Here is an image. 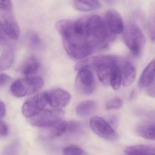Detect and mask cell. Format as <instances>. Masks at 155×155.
Segmentation results:
<instances>
[{"label":"cell","instance_id":"1","mask_svg":"<svg viewBox=\"0 0 155 155\" xmlns=\"http://www.w3.org/2000/svg\"><path fill=\"white\" fill-rule=\"evenodd\" d=\"M56 28L67 54L73 59L81 60L104 49L115 39L104 19L97 15L76 21L61 20L56 23Z\"/></svg>","mask_w":155,"mask_h":155},{"label":"cell","instance_id":"2","mask_svg":"<svg viewBox=\"0 0 155 155\" xmlns=\"http://www.w3.org/2000/svg\"><path fill=\"white\" fill-rule=\"evenodd\" d=\"M118 57L114 55H99L85 58L75 66L76 71L89 69L96 71L100 81L103 85H109L110 76L113 66L117 63Z\"/></svg>","mask_w":155,"mask_h":155},{"label":"cell","instance_id":"3","mask_svg":"<svg viewBox=\"0 0 155 155\" xmlns=\"http://www.w3.org/2000/svg\"><path fill=\"white\" fill-rule=\"evenodd\" d=\"M124 43L134 56H138L142 52L145 43V36L140 29L135 24H129L123 31Z\"/></svg>","mask_w":155,"mask_h":155},{"label":"cell","instance_id":"4","mask_svg":"<svg viewBox=\"0 0 155 155\" xmlns=\"http://www.w3.org/2000/svg\"><path fill=\"white\" fill-rule=\"evenodd\" d=\"M44 85L40 77H29L17 80L11 86V91L15 97H22L39 91Z\"/></svg>","mask_w":155,"mask_h":155},{"label":"cell","instance_id":"5","mask_svg":"<svg viewBox=\"0 0 155 155\" xmlns=\"http://www.w3.org/2000/svg\"><path fill=\"white\" fill-rule=\"evenodd\" d=\"M65 112L61 109H43L39 113L30 117L31 124L35 127L46 128L53 126L62 120Z\"/></svg>","mask_w":155,"mask_h":155},{"label":"cell","instance_id":"6","mask_svg":"<svg viewBox=\"0 0 155 155\" xmlns=\"http://www.w3.org/2000/svg\"><path fill=\"white\" fill-rule=\"evenodd\" d=\"M90 126L93 132L101 137L109 140H117L119 135L106 120L98 117L91 118Z\"/></svg>","mask_w":155,"mask_h":155},{"label":"cell","instance_id":"7","mask_svg":"<svg viewBox=\"0 0 155 155\" xmlns=\"http://www.w3.org/2000/svg\"><path fill=\"white\" fill-rule=\"evenodd\" d=\"M0 25L8 38L17 40L20 35L18 22L11 11L0 10Z\"/></svg>","mask_w":155,"mask_h":155},{"label":"cell","instance_id":"8","mask_svg":"<svg viewBox=\"0 0 155 155\" xmlns=\"http://www.w3.org/2000/svg\"><path fill=\"white\" fill-rule=\"evenodd\" d=\"M48 104L45 92L37 94L24 102L22 107V114L27 117H31L44 109Z\"/></svg>","mask_w":155,"mask_h":155},{"label":"cell","instance_id":"9","mask_svg":"<svg viewBox=\"0 0 155 155\" xmlns=\"http://www.w3.org/2000/svg\"><path fill=\"white\" fill-rule=\"evenodd\" d=\"M95 87V80L91 70L79 71L76 80V87L78 92L82 95H90L93 92Z\"/></svg>","mask_w":155,"mask_h":155},{"label":"cell","instance_id":"10","mask_svg":"<svg viewBox=\"0 0 155 155\" xmlns=\"http://www.w3.org/2000/svg\"><path fill=\"white\" fill-rule=\"evenodd\" d=\"M48 103L52 107L61 109L67 106L70 101L71 96L67 91L54 89L45 92Z\"/></svg>","mask_w":155,"mask_h":155},{"label":"cell","instance_id":"11","mask_svg":"<svg viewBox=\"0 0 155 155\" xmlns=\"http://www.w3.org/2000/svg\"><path fill=\"white\" fill-rule=\"evenodd\" d=\"M110 31L115 35L120 34L124 28L122 18L116 11L109 10L106 12L104 19Z\"/></svg>","mask_w":155,"mask_h":155},{"label":"cell","instance_id":"12","mask_svg":"<svg viewBox=\"0 0 155 155\" xmlns=\"http://www.w3.org/2000/svg\"><path fill=\"white\" fill-rule=\"evenodd\" d=\"M118 64L122 75V85L124 87H128L136 78V69L131 62L123 58H119Z\"/></svg>","mask_w":155,"mask_h":155},{"label":"cell","instance_id":"13","mask_svg":"<svg viewBox=\"0 0 155 155\" xmlns=\"http://www.w3.org/2000/svg\"><path fill=\"white\" fill-rule=\"evenodd\" d=\"M155 83V61L153 60L147 67L140 75L139 86L142 89H147Z\"/></svg>","mask_w":155,"mask_h":155},{"label":"cell","instance_id":"14","mask_svg":"<svg viewBox=\"0 0 155 155\" xmlns=\"http://www.w3.org/2000/svg\"><path fill=\"white\" fill-rule=\"evenodd\" d=\"M15 51L13 46H7L0 58V71L8 70L12 66L15 60Z\"/></svg>","mask_w":155,"mask_h":155},{"label":"cell","instance_id":"15","mask_svg":"<svg viewBox=\"0 0 155 155\" xmlns=\"http://www.w3.org/2000/svg\"><path fill=\"white\" fill-rule=\"evenodd\" d=\"M138 135L146 139L155 140V123L154 122H144L139 125L136 128Z\"/></svg>","mask_w":155,"mask_h":155},{"label":"cell","instance_id":"16","mask_svg":"<svg viewBox=\"0 0 155 155\" xmlns=\"http://www.w3.org/2000/svg\"><path fill=\"white\" fill-rule=\"evenodd\" d=\"M73 4L76 9L81 12L96 10L101 6L99 0H73Z\"/></svg>","mask_w":155,"mask_h":155},{"label":"cell","instance_id":"17","mask_svg":"<svg viewBox=\"0 0 155 155\" xmlns=\"http://www.w3.org/2000/svg\"><path fill=\"white\" fill-rule=\"evenodd\" d=\"M124 152L127 155H155V148L149 145H134L127 147Z\"/></svg>","mask_w":155,"mask_h":155},{"label":"cell","instance_id":"18","mask_svg":"<svg viewBox=\"0 0 155 155\" xmlns=\"http://www.w3.org/2000/svg\"><path fill=\"white\" fill-rule=\"evenodd\" d=\"M97 107V103L94 101H85L78 104L76 112L80 117H87L94 112Z\"/></svg>","mask_w":155,"mask_h":155},{"label":"cell","instance_id":"19","mask_svg":"<svg viewBox=\"0 0 155 155\" xmlns=\"http://www.w3.org/2000/svg\"><path fill=\"white\" fill-rule=\"evenodd\" d=\"M39 67V62L38 58L35 56H31L23 64L21 68V72L25 76H31L36 73L38 71Z\"/></svg>","mask_w":155,"mask_h":155},{"label":"cell","instance_id":"20","mask_svg":"<svg viewBox=\"0 0 155 155\" xmlns=\"http://www.w3.org/2000/svg\"><path fill=\"white\" fill-rule=\"evenodd\" d=\"M118 59L117 63L113 66L110 76L109 85L114 90H117L122 84V75L118 64Z\"/></svg>","mask_w":155,"mask_h":155},{"label":"cell","instance_id":"21","mask_svg":"<svg viewBox=\"0 0 155 155\" xmlns=\"http://www.w3.org/2000/svg\"><path fill=\"white\" fill-rule=\"evenodd\" d=\"M67 121L61 120L51 127H46L48 129V135L51 138L58 137L67 133Z\"/></svg>","mask_w":155,"mask_h":155},{"label":"cell","instance_id":"22","mask_svg":"<svg viewBox=\"0 0 155 155\" xmlns=\"http://www.w3.org/2000/svg\"><path fill=\"white\" fill-rule=\"evenodd\" d=\"M63 152L67 155H82L86 154L85 151L81 148L76 146H69L63 149Z\"/></svg>","mask_w":155,"mask_h":155},{"label":"cell","instance_id":"23","mask_svg":"<svg viewBox=\"0 0 155 155\" xmlns=\"http://www.w3.org/2000/svg\"><path fill=\"white\" fill-rule=\"evenodd\" d=\"M122 105V100L120 98L116 97L107 101L106 107L108 110H118L121 108Z\"/></svg>","mask_w":155,"mask_h":155},{"label":"cell","instance_id":"24","mask_svg":"<svg viewBox=\"0 0 155 155\" xmlns=\"http://www.w3.org/2000/svg\"><path fill=\"white\" fill-rule=\"evenodd\" d=\"M81 125L75 121H67V133H73L78 132L81 129Z\"/></svg>","mask_w":155,"mask_h":155},{"label":"cell","instance_id":"25","mask_svg":"<svg viewBox=\"0 0 155 155\" xmlns=\"http://www.w3.org/2000/svg\"><path fill=\"white\" fill-rule=\"evenodd\" d=\"M28 40L32 46L37 47L39 46L41 43L40 38L36 32H31L28 36Z\"/></svg>","mask_w":155,"mask_h":155},{"label":"cell","instance_id":"26","mask_svg":"<svg viewBox=\"0 0 155 155\" xmlns=\"http://www.w3.org/2000/svg\"><path fill=\"white\" fill-rule=\"evenodd\" d=\"M12 4L11 0H0V10L11 11Z\"/></svg>","mask_w":155,"mask_h":155},{"label":"cell","instance_id":"27","mask_svg":"<svg viewBox=\"0 0 155 155\" xmlns=\"http://www.w3.org/2000/svg\"><path fill=\"white\" fill-rule=\"evenodd\" d=\"M8 133V125L3 122L0 120V136H6Z\"/></svg>","mask_w":155,"mask_h":155},{"label":"cell","instance_id":"28","mask_svg":"<svg viewBox=\"0 0 155 155\" xmlns=\"http://www.w3.org/2000/svg\"><path fill=\"white\" fill-rule=\"evenodd\" d=\"M11 80V78L9 75L2 73L0 74V86L4 85Z\"/></svg>","mask_w":155,"mask_h":155},{"label":"cell","instance_id":"29","mask_svg":"<svg viewBox=\"0 0 155 155\" xmlns=\"http://www.w3.org/2000/svg\"><path fill=\"white\" fill-rule=\"evenodd\" d=\"M7 37H8V36L4 33L1 26L0 25V43L3 45L6 44L8 41Z\"/></svg>","mask_w":155,"mask_h":155},{"label":"cell","instance_id":"30","mask_svg":"<svg viewBox=\"0 0 155 155\" xmlns=\"http://www.w3.org/2000/svg\"><path fill=\"white\" fill-rule=\"evenodd\" d=\"M6 107L5 104L3 102L0 101V120L6 116Z\"/></svg>","mask_w":155,"mask_h":155},{"label":"cell","instance_id":"31","mask_svg":"<svg viewBox=\"0 0 155 155\" xmlns=\"http://www.w3.org/2000/svg\"><path fill=\"white\" fill-rule=\"evenodd\" d=\"M147 92L150 97H155V83L148 87L147 88Z\"/></svg>","mask_w":155,"mask_h":155}]
</instances>
